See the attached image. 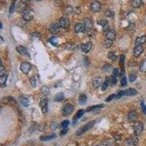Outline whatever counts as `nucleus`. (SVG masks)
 <instances>
[{
    "label": "nucleus",
    "instance_id": "4be33fe9",
    "mask_svg": "<svg viewBox=\"0 0 146 146\" xmlns=\"http://www.w3.org/2000/svg\"><path fill=\"white\" fill-rule=\"evenodd\" d=\"M145 43H146V36H139L136 39L135 45H142V44H144Z\"/></svg>",
    "mask_w": 146,
    "mask_h": 146
},
{
    "label": "nucleus",
    "instance_id": "a211bd4d",
    "mask_svg": "<svg viewBox=\"0 0 146 146\" xmlns=\"http://www.w3.org/2000/svg\"><path fill=\"white\" fill-rule=\"evenodd\" d=\"M124 96H134V95L137 94V91L136 89L134 88H128L126 90H124Z\"/></svg>",
    "mask_w": 146,
    "mask_h": 146
},
{
    "label": "nucleus",
    "instance_id": "ea45409f",
    "mask_svg": "<svg viewBox=\"0 0 146 146\" xmlns=\"http://www.w3.org/2000/svg\"><path fill=\"white\" fill-rule=\"evenodd\" d=\"M140 106H141V108H142V112L144 113V114L146 115V105L145 104V102H144L143 100L140 101Z\"/></svg>",
    "mask_w": 146,
    "mask_h": 146
},
{
    "label": "nucleus",
    "instance_id": "7ed1b4c3",
    "mask_svg": "<svg viewBox=\"0 0 146 146\" xmlns=\"http://www.w3.org/2000/svg\"><path fill=\"white\" fill-rule=\"evenodd\" d=\"M139 139L136 136H132L127 139L124 142V145L125 146H136L138 143Z\"/></svg>",
    "mask_w": 146,
    "mask_h": 146
},
{
    "label": "nucleus",
    "instance_id": "9b49d317",
    "mask_svg": "<svg viewBox=\"0 0 146 146\" xmlns=\"http://www.w3.org/2000/svg\"><path fill=\"white\" fill-rule=\"evenodd\" d=\"M75 31L76 33H83V32H85L86 31V28H85V26L83 23H76L75 25Z\"/></svg>",
    "mask_w": 146,
    "mask_h": 146
},
{
    "label": "nucleus",
    "instance_id": "f03ea898",
    "mask_svg": "<svg viewBox=\"0 0 146 146\" xmlns=\"http://www.w3.org/2000/svg\"><path fill=\"white\" fill-rule=\"evenodd\" d=\"M133 129H134V132L136 136L140 135L143 131V124H142V123L139 122V121L135 122L133 125Z\"/></svg>",
    "mask_w": 146,
    "mask_h": 146
},
{
    "label": "nucleus",
    "instance_id": "603ef678",
    "mask_svg": "<svg viewBox=\"0 0 146 146\" xmlns=\"http://www.w3.org/2000/svg\"><path fill=\"white\" fill-rule=\"evenodd\" d=\"M124 59H125V56H124V55H121V59H120V61H121V64H122V63L124 64Z\"/></svg>",
    "mask_w": 146,
    "mask_h": 146
},
{
    "label": "nucleus",
    "instance_id": "c756f323",
    "mask_svg": "<svg viewBox=\"0 0 146 146\" xmlns=\"http://www.w3.org/2000/svg\"><path fill=\"white\" fill-rule=\"evenodd\" d=\"M104 107V104H98V105H95V106H91V107H88V108L86 110V112H91V111L94 110L100 109V108Z\"/></svg>",
    "mask_w": 146,
    "mask_h": 146
},
{
    "label": "nucleus",
    "instance_id": "1a4fd4ad",
    "mask_svg": "<svg viewBox=\"0 0 146 146\" xmlns=\"http://www.w3.org/2000/svg\"><path fill=\"white\" fill-rule=\"evenodd\" d=\"M31 69V65L27 62H23L20 66V69L24 74H28L30 72Z\"/></svg>",
    "mask_w": 146,
    "mask_h": 146
},
{
    "label": "nucleus",
    "instance_id": "6ab92c4d",
    "mask_svg": "<svg viewBox=\"0 0 146 146\" xmlns=\"http://www.w3.org/2000/svg\"><path fill=\"white\" fill-rule=\"evenodd\" d=\"M137 118V113L135 110H131L128 115V121L131 122L135 121Z\"/></svg>",
    "mask_w": 146,
    "mask_h": 146
},
{
    "label": "nucleus",
    "instance_id": "aec40b11",
    "mask_svg": "<svg viewBox=\"0 0 146 146\" xmlns=\"http://www.w3.org/2000/svg\"><path fill=\"white\" fill-rule=\"evenodd\" d=\"M56 135L55 134H47V135H43V136H41L40 139L41 141H49V140H51L53 139L56 138Z\"/></svg>",
    "mask_w": 146,
    "mask_h": 146
},
{
    "label": "nucleus",
    "instance_id": "a19ab883",
    "mask_svg": "<svg viewBox=\"0 0 146 146\" xmlns=\"http://www.w3.org/2000/svg\"><path fill=\"white\" fill-rule=\"evenodd\" d=\"M117 82H118L117 77H116L115 75H113V76H111V78H110V83H111V84H113V85H115V84H116Z\"/></svg>",
    "mask_w": 146,
    "mask_h": 146
},
{
    "label": "nucleus",
    "instance_id": "b1692460",
    "mask_svg": "<svg viewBox=\"0 0 146 146\" xmlns=\"http://www.w3.org/2000/svg\"><path fill=\"white\" fill-rule=\"evenodd\" d=\"M7 77H8V75H7V73H6L5 75H4L0 76V83H1L2 87H5V86H6Z\"/></svg>",
    "mask_w": 146,
    "mask_h": 146
},
{
    "label": "nucleus",
    "instance_id": "393cba45",
    "mask_svg": "<svg viewBox=\"0 0 146 146\" xmlns=\"http://www.w3.org/2000/svg\"><path fill=\"white\" fill-rule=\"evenodd\" d=\"M131 5L133 7L137 8L142 5V0H131Z\"/></svg>",
    "mask_w": 146,
    "mask_h": 146
},
{
    "label": "nucleus",
    "instance_id": "4c0bfd02",
    "mask_svg": "<svg viewBox=\"0 0 146 146\" xmlns=\"http://www.w3.org/2000/svg\"><path fill=\"white\" fill-rule=\"evenodd\" d=\"M41 92L44 95H48L50 92V89L48 86H43L41 88Z\"/></svg>",
    "mask_w": 146,
    "mask_h": 146
},
{
    "label": "nucleus",
    "instance_id": "8fccbe9b",
    "mask_svg": "<svg viewBox=\"0 0 146 146\" xmlns=\"http://www.w3.org/2000/svg\"><path fill=\"white\" fill-rule=\"evenodd\" d=\"M121 86H125L127 84V79H126V77H124V78H122V80L121 81Z\"/></svg>",
    "mask_w": 146,
    "mask_h": 146
},
{
    "label": "nucleus",
    "instance_id": "c85d7f7f",
    "mask_svg": "<svg viewBox=\"0 0 146 146\" xmlns=\"http://www.w3.org/2000/svg\"><path fill=\"white\" fill-rule=\"evenodd\" d=\"M65 48L69 51H75V49L76 48V45L72 43H66Z\"/></svg>",
    "mask_w": 146,
    "mask_h": 146
},
{
    "label": "nucleus",
    "instance_id": "3c124183",
    "mask_svg": "<svg viewBox=\"0 0 146 146\" xmlns=\"http://www.w3.org/2000/svg\"><path fill=\"white\" fill-rule=\"evenodd\" d=\"M68 131V129H66V128H64V129L62 130V131H61V135H63V134H65Z\"/></svg>",
    "mask_w": 146,
    "mask_h": 146
},
{
    "label": "nucleus",
    "instance_id": "c03bdc74",
    "mask_svg": "<svg viewBox=\"0 0 146 146\" xmlns=\"http://www.w3.org/2000/svg\"><path fill=\"white\" fill-rule=\"evenodd\" d=\"M114 13L113 12V11H111V10H107L106 12H105V13L104 15H106V16H107V17H113L114 16Z\"/></svg>",
    "mask_w": 146,
    "mask_h": 146
},
{
    "label": "nucleus",
    "instance_id": "39448f33",
    "mask_svg": "<svg viewBox=\"0 0 146 146\" xmlns=\"http://www.w3.org/2000/svg\"><path fill=\"white\" fill-rule=\"evenodd\" d=\"M58 24L60 28L61 29H66L69 26V21L67 18L66 17H61L58 21Z\"/></svg>",
    "mask_w": 146,
    "mask_h": 146
},
{
    "label": "nucleus",
    "instance_id": "9d476101",
    "mask_svg": "<svg viewBox=\"0 0 146 146\" xmlns=\"http://www.w3.org/2000/svg\"><path fill=\"white\" fill-rule=\"evenodd\" d=\"M16 50L22 56H26L27 58H30V55H29V52H28V50L25 47H23V46H18V47L16 48Z\"/></svg>",
    "mask_w": 146,
    "mask_h": 146
},
{
    "label": "nucleus",
    "instance_id": "79ce46f5",
    "mask_svg": "<svg viewBox=\"0 0 146 146\" xmlns=\"http://www.w3.org/2000/svg\"><path fill=\"white\" fill-rule=\"evenodd\" d=\"M116 96H115V99H120V98H121L123 96H124V91H118L117 94H116Z\"/></svg>",
    "mask_w": 146,
    "mask_h": 146
},
{
    "label": "nucleus",
    "instance_id": "f704fd0d",
    "mask_svg": "<svg viewBox=\"0 0 146 146\" xmlns=\"http://www.w3.org/2000/svg\"><path fill=\"white\" fill-rule=\"evenodd\" d=\"M83 114H84V110H78V113H77V114H76V116H75V121L80 118L81 117L83 116Z\"/></svg>",
    "mask_w": 146,
    "mask_h": 146
},
{
    "label": "nucleus",
    "instance_id": "c9c22d12",
    "mask_svg": "<svg viewBox=\"0 0 146 146\" xmlns=\"http://www.w3.org/2000/svg\"><path fill=\"white\" fill-rule=\"evenodd\" d=\"M15 2H16V0H13L12 1V3H11V5H10V13L11 14V13H13V12L15 11Z\"/></svg>",
    "mask_w": 146,
    "mask_h": 146
},
{
    "label": "nucleus",
    "instance_id": "864d4df0",
    "mask_svg": "<svg viewBox=\"0 0 146 146\" xmlns=\"http://www.w3.org/2000/svg\"><path fill=\"white\" fill-rule=\"evenodd\" d=\"M114 137H115V139H117V140H120V139H121V136L119 135V134H117V135H115V136H114Z\"/></svg>",
    "mask_w": 146,
    "mask_h": 146
},
{
    "label": "nucleus",
    "instance_id": "7c9ffc66",
    "mask_svg": "<svg viewBox=\"0 0 146 146\" xmlns=\"http://www.w3.org/2000/svg\"><path fill=\"white\" fill-rule=\"evenodd\" d=\"M139 70L142 72H146V59L141 62L139 65Z\"/></svg>",
    "mask_w": 146,
    "mask_h": 146
},
{
    "label": "nucleus",
    "instance_id": "6e6552de",
    "mask_svg": "<svg viewBox=\"0 0 146 146\" xmlns=\"http://www.w3.org/2000/svg\"><path fill=\"white\" fill-rule=\"evenodd\" d=\"M90 9L94 13L99 12L101 10V4H100V2H98V1H94L93 2H91V4L90 5Z\"/></svg>",
    "mask_w": 146,
    "mask_h": 146
},
{
    "label": "nucleus",
    "instance_id": "de8ad7c7",
    "mask_svg": "<svg viewBox=\"0 0 146 146\" xmlns=\"http://www.w3.org/2000/svg\"><path fill=\"white\" fill-rule=\"evenodd\" d=\"M113 75H115L116 77H118L121 75V72H120V70L118 69H114L113 70Z\"/></svg>",
    "mask_w": 146,
    "mask_h": 146
},
{
    "label": "nucleus",
    "instance_id": "bb28decb",
    "mask_svg": "<svg viewBox=\"0 0 146 146\" xmlns=\"http://www.w3.org/2000/svg\"><path fill=\"white\" fill-rule=\"evenodd\" d=\"M110 83V78L109 77H106V78H105V80H104V83H103V85L102 86V91H105L107 87H108V86H109V83Z\"/></svg>",
    "mask_w": 146,
    "mask_h": 146
},
{
    "label": "nucleus",
    "instance_id": "a18cd8bd",
    "mask_svg": "<svg viewBox=\"0 0 146 146\" xmlns=\"http://www.w3.org/2000/svg\"><path fill=\"white\" fill-rule=\"evenodd\" d=\"M129 81L130 82H134V80H136V79H137V75H134V74H131L129 75Z\"/></svg>",
    "mask_w": 146,
    "mask_h": 146
},
{
    "label": "nucleus",
    "instance_id": "412c9836",
    "mask_svg": "<svg viewBox=\"0 0 146 146\" xmlns=\"http://www.w3.org/2000/svg\"><path fill=\"white\" fill-rule=\"evenodd\" d=\"M102 78H99V77H98V78H94L93 81H92V85H93V86L96 88H99L101 85H102Z\"/></svg>",
    "mask_w": 146,
    "mask_h": 146
},
{
    "label": "nucleus",
    "instance_id": "20e7f679",
    "mask_svg": "<svg viewBox=\"0 0 146 146\" xmlns=\"http://www.w3.org/2000/svg\"><path fill=\"white\" fill-rule=\"evenodd\" d=\"M22 18L26 21H30L33 19V13L31 10L26 9L22 12Z\"/></svg>",
    "mask_w": 146,
    "mask_h": 146
},
{
    "label": "nucleus",
    "instance_id": "f257e3e1",
    "mask_svg": "<svg viewBox=\"0 0 146 146\" xmlns=\"http://www.w3.org/2000/svg\"><path fill=\"white\" fill-rule=\"evenodd\" d=\"M94 121H89V122H88L87 124H85L83 127H81L80 129L77 131V133H76L77 136H80L81 134H83V133H85L86 131L91 129L93 127V126L94 125Z\"/></svg>",
    "mask_w": 146,
    "mask_h": 146
},
{
    "label": "nucleus",
    "instance_id": "cd10ccee",
    "mask_svg": "<svg viewBox=\"0 0 146 146\" xmlns=\"http://www.w3.org/2000/svg\"><path fill=\"white\" fill-rule=\"evenodd\" d=\"M103 46L105 48H110L112 45H113V40H105L103 41Z\"/></svg>",
    "mask_w": 146,
    "mask_h": 146
},
{
    "label": "nucleus",
    "instance_id": "ddd939ff",
    "mask_svg": "<svg viewBox=\"0 0 146 146\" xmlns=\"http://www.w3.org/2000/svg\"><path fill=\"white\" fill-rule=\"evenodd\" d=\"M83 24L86 28V31H89L93 27V22L90 18H85L83 21Z\"/></svg>",
    "mask_w": 146,
    "mask_h": 146
},
{
    "label": "nucleus",
    "instance_id": "5701e85b",
    "mask_svg": "<svg viewBox=\"0 0 146 146\" xmlns=\"http://www.w3.org/2000/svg\"><path fill=\"white\" fill-rule=\"evenodd\" d=\"M19 102H21V104L22 105H23L24 107H28L29 106V99L25 96H20L19 97Z\"/></svg>",
    "mask_w": 146,
    "mask_h": 146
},
{
    "label": "nucleus",
    "instance_id": "2eb2a0df",
    "mask_svg": "<svg viewBox=\"0 0 146 146\" xmlns=\"http://www.w3.org/2000/svg\"><path fill=\"white\" fill-rule=\"evenodd\" d=\"M97 23L102 26V29L104 31H107L109 30V23L107 20H100L97 22Z\"/></svg>",
    "mask_w": 146,
    "mask_h": 146
},
{
    "label": "nucleus",
    "instance_id": "49530a36",
    "mask_svg": "<svg viewBox=\"0 0 146 146\" xmlns=\"http://www.w3.org/2000/svg\"><path fill=\"white\" fill-rule=\"evenodd\" d=\"M69 125V121H64L61 123V126H62L63 128H67Z\"/></svg>",
    "mask_w": 146,
    "mask_h": 146
},
{
    "label": "nucleus",
    "instance_id": "4468645a",
    "mask_svg": "<svg viewBox=\"0 0 146 146\" xmlns=\"http://www.w3.org/2000/svg\"><path fill=\"white\" fill-rule=\"evenodd\" d=\"M142 52H143V47L142 45H137V46H135V48H134V52H133L134 56L139 57L142 54Z\"/></svg>",
    "mask_w": 146,
    "mask_h": 146
},
{
    "label": "nucleus",
    "instance_id": "dca6fc26",
    "mask_svg": "<svg viewBox=\"0 0 146 146\" xmlns=\"http://www.w3.org/2000/svg\"><path fill=\"white\" fill-rule=\"evenodd\" d=\"M91 48H92V43H91V42H88V43L83 44V45H81V49H82V51H83L84 53H88L89 51H91Z\"/></svg>",
    "mask_w": 146,
    "mask_h": 146
},
{
    "label": "nucleus",
    "instance_id": "0eeeda50",
    "mask_svg": "<svg viewBox=\"0 0 146 146\" xmlns=\"http://www.w3.org/2000/svg\"><path fill=\"white\" fill-rule=\"evenodd\" d=\"M74 111V106L70 104H67L64 105V108L62 110V113L64 116H69L70 114H72Z\"/></svg>",
    "mask_w": 146,
    "mask_h": 146
},
{
    "label": "nucleus",
    "instance_id": "a878e982",
    "mask_svg": "<svg viewBox=\"0 0 146 146\" xmlns=\"http://www.w3.org/2000/svg\"><path fill=\"white\" fill-rule=\"evenodd\" d=\"M64 99V94L63 93L60 92L56 95V96L54 98V101L55 102H61Z\"/></svg>",
    "mask_w": 146,
    "mask_h": 146
},
{
    "label": "nucleus",
    "instance_id": "09e8293b",
    "mask_svg": "<svg viewBox=\"0 0 146 146\" xmlns=\"http://www.w3.org/2000/svg\"><path fill=\"white\" fill-rule=\"evenodd\" d=\"M115 96H116V95L115 94L110 95L107 98H106V99H105V102H110V101L113 100V99H115Z\"/></svg>",
    "mask_w": 146,
    "mask_h": 146
},
{
    "label": "nucleus",
    "instance_id": "f3484780",
    "mask_svg": "<svg viewBox=\"0 0 146 146\" xmlns=\"http://www.w3.org/2000/svg\"><path fill=\"white\" fill-rule=\"evenodd\" d=\"M59 31H60V27H59L58 23L53 24L49 28V31L53 34H57L58 33H59Z\"/></svg>",
    "mask_w": 146,
    "mask_h": 146
},
{
    "label": "nucleus",
    "instance_id": "37998d69",
    "mask_svg": "<svg viewBox=\"0 0 146 146\" xmlns=\"http://www.w3.org/2000/svg\"><path fill=\"white\" fill-rule=\"evenodd\" d=\"M5 74H6V71H5V67H4L3 64H1V66H0V76L4 75H5Z\"/></svg>",
    "mask_w": 146,
    "mask_h": 146
},
{
    "label": "nucleus",
    "instance_id": "e433bc0d",
    "mask_svg": "<svg viewBox=\"0 0 146 146\" xmlns=\"http://www.w3.org/2000/svg\"><path fill=\"white\" fill-rule=\"evenodd\" d=\"M106 146H116V144L115 143L114 141H113L112 139H108V140H106L104 143Z\"/></svg>",
    "mask_w": 146,
    "mask_h": 146
},
{
    "label": "nucleus",
    "instance_id": "423d86ee",
    "mask_svg": "<svg viewBox=\"0 0 146 146\" xmlns=\"http://www.w3.org/2000/svg\"><path fill=\"white\" fill-rule=\"evenodd\" d=\"M48 100L47 98H43L41 99L40 102V106L41 107L42 113L44 115H46L48 113Z\"/></svg>",
    "mask_w": 146,
    "mask_h": 146
},
{
    "label": "nucleus",
    "instance_id": "f8f14e48",
    "mask_svg": "<svg viewBox=\"0 0 146 146\" xmlns=\"http://www.w3.org/2000/svg\"><path fill=\"white\" fill-rule=\"evenodd\" d=\"M116 31L115 29H109L107 31V33H106V37H107V39L110 40H114L116 39Z\"/></svg>",
    "mask_w": 146,
    "mask_h": 146
},
{
    "label": "nucleus",
    "instance_id": "58836bf2",
    "mask_svg": "<svg viewBox=\"0 0 146 146\" xmlns=\"http://www.w3.org/2000/svg\"><path fill=\"white\" fill-rule=\"evenodd\" d=\"M57 41H58L57 37H51V39L49 40V42H50L53 45H54V46H57V45H58Z\"/></svg>",
    "mask_w": 146,
    "mask_h": 146
},
{
    "label": "nucleus",
    "instance_id": "2f4dec72",
    "mask_svg": "<svg viewBox=\"0 0 146 146\" xmlns=\"http://www.w3.org/2000/svg\"><path fill=\"white\" fill-rule=\"evenodd\" d=\"M87 101V97L85 94H81L79 97V103L80 104H84Z\"/></svg>",
    "mask_w": 146,
    "mask_h": 146
},
{
    "label": "nucleus",
    "instance_id": "473e14b6",
    "mask_svg": "<svg viewBox=\"0 0 146 146\" xmlns=\"http://www.w3.org/2000/svg\"><path fill=\"white\" fill-rule=\"evenodd\" d=\"M107 56H108L109 59H110L113 61H116L117 60V56L113 52H110L108 55H107Z\"/></svg>",
    "mask_w": 146,
    "mask_h": 146
},
{
    "label": "nucleus",
    "instance_id": "72a5a7b5",
    "mask_svg": "<svg viewBox=\"0 0 146 146\" xmlns=\"http://www.w3.org/2000/svg\"><path fill=\"white\" fill-rule=\"evenodd\" d=\"M30 83H31V85L33 88H35L36 86V84H37V80H36V77H31V79H30Z\"/></svg>",
    "mask_w": 146,
    "mask_h": 146
},
{
    "label": "nucleus",
    "instance_id": "5fc2aeb1",
    "mask_svg": "<svg viewBox=\"0 0 146 146\" xmlns=\"http://www.w3.org/2000/svg\"><path fill=\"white\" fill-rule=\"evenodd\" d=\"M35 1H37V2H40V1H42V0H35Z\"/></svg>",
    "mask_w": 146,
    "mask_h": 146
}]
</instances>
